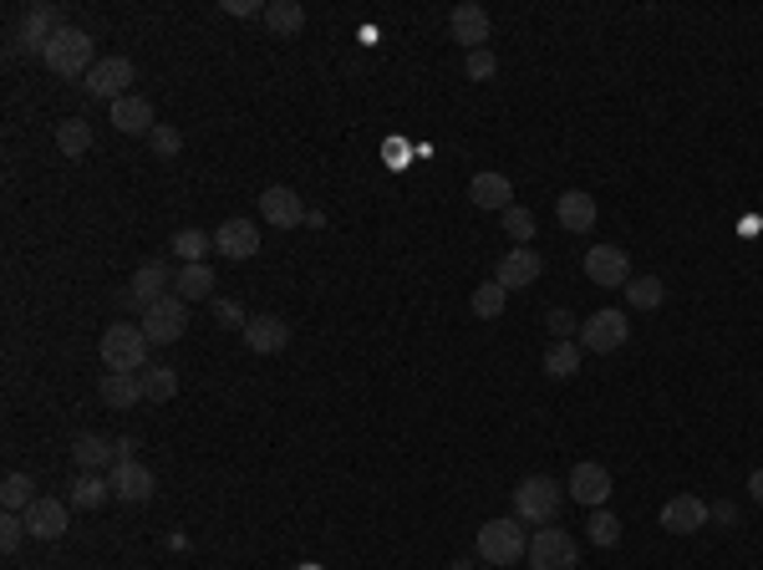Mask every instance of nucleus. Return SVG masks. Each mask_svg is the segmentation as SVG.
Masks as SVG:
<instances>
[{"label": "nucleus", "instance_id": "obj_1", "mask_svg": "<svg viewBox=\"0 0 763 570\" xmlns=\"http://www.w3.org/2000/svg\"><path fill=\"white\" fill-rule=\"evenodd\" d=\"M42 61L57 77H87L92 67H97V42H92L87 31L67 26V31H57V36H51V46H46Z\"/></svg>", "mask_w": 763, "mask_h": 570}, {"label": "nucleus", "instance_id": "obj_2", "mask_svg": "<svg viewBox=\"0 0 763 570\" xmlns=\"http://www.w3.org/2000/svg\"><path fill=\"white\" fill-rule=\"evenodd\" d=\"M560 479H550V474H529L519 489H514V520L519 525H550L560 514Z\"/></svg>", "mask_w": 763, "mask_h": 570}, {"label": "nucleus", "instance_id": "obj_3", "mask_svg": "<svg viewBox=\"0 0 763 570\" xmlns=\"http://www.w3.org/2000/svg\"><path fill=\"white\" fill-rule=\"evenodd\" d=\"M148 347L153 341L143 337V326H128V322H113L103 331V367L107 372H143L148 367Z\"/></svg>", "mask_w": 763, "mask_h": 570}, {"label": "nucleus", "instance_id": "obj_4", "mask_svg": "<svg viewBox=\"0 0 763 570\" xmlns=\"http://www.w3.org/2000/svg\"><path fill=\"white\" fill-rule=\"evenodd\" d=\"M529 550V540H525V530H519V520H489L484 530H479V560L484 566H514V560L525 556Z\"/></svg>", "mask_w": 763, "mask_h": 570}, {"label": "nucleus", "instance_id": "obj_5", "mask_svg": "<svg viewBox=\"0 0 763 570\" xmlns=\"http://www.w3.org/2000/svg\"><path fill=\"white\" fill-rule=\"evenodd\" d=\"M57 31H67L61 5H31L21 15V31H15V57H46V46H51Z\"/></svg>", "mask_w": 763, "mask_h": 570}, {"label": "nucleus", "instance_id": "obj_6", "mask_svg": "<svg viewBox=\"0 0 763 570\" xmlns=\"http://www.w3.org/2000/svg\"><path fill=\"white\" fill-rule=\"evenodd\" d=\"M626 337H632L626 311H596V316H586V322H580V331H575L580 351H596V357H606V351H621V347H626Z\"/></svg>", "mask_w": 763, "mask_h": 570}, {"label": "nucleus", "instance_id": "obj_7", "mask_svg": "<svg viewBox=\"0 0 763 570\" xmlns=\"http://www.w3.org/2000/svg\"><path fill=\"white\" fill-rule=\"evenodd\" d=\"M529 570H575L580 566V550H575V540L565 535V530H535L529 535V550H525Z\"/></svg>", "mask_w": 763, "mask_h": 570}, {"label": "nucleus", "instance_id": "obj_8", "mask_svg": "<svg viewBox=\"0 0 763 570\" xmlns=\"http://www.w3.org/2000/svg\"><path fill=\"white\" fill-rule=\"evenodd\" d=\"M138 326H143V337L153 341V347H168V341H178L184 337V326H189V301H178L174 291L159 295V301L143 311V322Z\"/></svg>", "mask_w": 763, "mask_h": 570}, {"label": "nucleus", "instance_id": "obj_9", "mask_svg": "<svg viewBox=\"0 0 763 570\" xmlns=\"http://www.w3.org/2000/svg\"><path fill=\"white\" fill-rule=\"evenodd\" d=\"M586 276H590V286L626 291V280H632V255H626L621 245H590L586 249Z\"/></svg>", "mask_w": 763, "mask_h": 570}, {"label": "nucleus", "instance_id": "obj_10", "mask_svg": "<svg viewBox=\"0 0 763 570\" xmlns=\"http://www.w3.org/2000/svg\"><path fill=\"white\" fill-rule=\"evenodd\" d=\"M565 495L575 504H586V510H606V499H611V468L606 464H575L571 479H565Z\"/></svg>", "mask_w": 763, "mask_h": 570}, {"label": "nucleus", "instance_id": "obj_11", "mask_svg": "<svg viewBox=\"0 0 763 570\" xmlns=\"http://www.w3.org/2000/svg\"><path fill=\"white\" fill-rule=\"evenodd\" d=\"M132 82H138V67H132L128 57H103L87 72V92H92V97H103V103H118V97H128Z\"/></svg>", "mask_w": 763, "mask_h": 570}, {"label": "nucleus", "instance_id": "obj_12", "mask_svg": "<svg viewBox=\"0 0 763 570\" xmlns=\"http://www.w3.org/2000/svg\"><path fill=\"white\" fill-rule=\"evenodd\" d=\"M153 489H159V479H153V468H148L143 458H118V464H113V495H118L122 504H148Z\"/></svg>", "mask_w": 763, "mask_h": 570}, {"label": "nucleus", "instance_id": "obj_13", "mask_svg": "<svg viewBox=\"0 0 763 570\" xmlns=\"http://www.w3.org/2000/svg\"><path fill=\"white\" fill-rule=\"evenodd\" d=\"M260 214H265V224H275V230H295V224H306L310 209L301 205V194H295V189L270 184V189L260 194Z\"/></svg>", "mask_w": 763, "mask_h": 570}, {"label": "nucleus", "instance_id": "obj_14", "mask_svg": "<svg viewBox=\"0 0 763 570\" xmlns=\"http://www.w3.org/2000/svg\"><path fill=\"white\" fill-rule=\"evenodd\" d=\"M163 286H174V270H168V265H163V260L138 265V270H132V280H128V306L132 311H148L153 301H159V295H168Z\"/></svg>", "mask_w": 763, "mask_h": 570}, {"label": "nucleus", "instance_id": "obj_15", "mask_svg": "<svg viewBox=\"0 0 763 570\" xmlns=\"http://www.w3.org/2000/svg\"><path fill=\"white\" fill-rule=\"evenodd\" d=\"M214 249H220L224 260H255L260 255V230H255L250 220H224L220 230H214Z\"/></svg>", "mask_w": 763, "mask_h": 570}, {"label": "nucleus", "instance_id": "obj_16", "mask_svg": "<svg viewBox=\"0 0 763 570\" xmlns=\"http://www.w3.org/2000/svg\"><path fill=\"white\" fill-rule=\"evenodd\" d=\"M707 520H713V514H707V504L697 495H677L661 504V530H667V535H697Z\"/></svg>", "mask_w": 763, "mask_h": 570}, {"label": "nucleus", "instance_id": "obj_17", "mask_svg": "<svg viewBox=\"0 0 763 570\" xmlns=\"http://www.w3.org/2000/svg\"><path fill=\"white\" fill-rule=\"evenodd\" d=\"M540 270H544V260L535 255V249H529V245H514L509 255L500 260L494 280H500L504 291H525V286H535V280H540Z\"/></svg>", "mask_w": 763, "mask_h": 570}, {"label": "nucleus", "instance_id": "obj_18", "mask_svg": "<svg viewBox=\"0 0 763 570\" xmlns=\"http://www.w3.org/2000/svg\"><path fill=\"white\" fill-rule=\"evenodd\" d=\"M448 31H454L458 46L484 51V42H489V11H484V5H473V0H463V5H454V15H448Z\"/></svg>", "mask_w": 763, "mask_h": 570}, {"label": "nucleus", "instance_id": "obj_19", "mask_svg": "<svg viewBox=\"0 0 763 570\" xmlns=\"http://www.w3.org/2000/svg\"><path fill=\"white\" fill-rule=\"evenodd\" d=\"M239 337H245V347H250L255 357H275V351L291 347V326L280 322V316H250V326H245Z\"/></svg>", "mask_w": 763, "mask_h": 570}, {"label": "nucleus", "instance_id": "obj_20", "mask_svg": "<svg viewBox=\"0 0 763 570\" xmlns=\"http://www.w3.org/2000/svg\"><path fill=\"white\" fill-rule=\"evenodd\" d=\"M26 535L31 540H61L67 535V499H36L26 510Z\"/></svg>", "mask_w": 763, "mask_h": 570}, {"label": "nucleus", "instance_id": "obj_21", "mask_svg": "<svg viewBox=\"0 0 763 570\" xmlns=\"http://www.w3.org/2000/svg\"><path fill=\"white\" fill-rule=\"evenodd\" d=\"M555 220H560V230L590 234V224H596V199H590L586 189H565L555 199Z\"/></svg>", "mask_w": 763, "mask_h": 570}, {"label": "nucleus", "instance_id": "obj_22", "mask_svg": "<svg viewBox=\"0 0 763 570\" xmlns=\"http://www.w3.org/2000/svg\"><path fill=\"white\" fill-rule=\"evenodd\" d=\"M113 128L128 132V138H138V132H153V128H159V117H153V103H148V97H138V92L118 97V103H113Z\"/></svg>", "mask_w": 763, "mask_h": 570}, {"label": "nucleus", "instance_id": "obj_23", "mask_svg": "<svg viewBox=\"0 0 763 570\" xmlns=\"http://www.w3.org/2000/svg\"><path fill=\"white\" fill-rule=\"evenodd\" d=\"M72 464L82 468V474L113 468V464H118V443L103 439V433H82V439H72Z\"/></svg>", "mask_w": 763, "mask_h": 570}, {"label": "nucleus", "instance_id": "obj_24", "mask_svg": "<svg viewBox=\"0 0 763 570\" xmlns=\"http://www.w3.org/2000/svg\"><path fill=\"white\" fill-rule=\"evenodd\" d=\"M469 199L479 209H509L514 205V184L504 174H494V168H489V174H473V184H469Z\"/></svg>", "mask_w": 763, "mask_h": 570}, {"label": "nucleus", "instance_id": "obj_25", "mask_svg": "<svg viewBox=\"0 0 763 570\" xmlns=\"http://www.w3.org/2000/svg\"><path fill=\"white\" fill-rule=\"evenodd\" d=\"M214 286H220V280H214V270H209V265H178V276H174V295L178 301H214Z\"/></svg>", "mask_w": 763, "mask_h": 570}, {"label": "nucleus", "instance_id": "obj_26", "mask_svg": "<svg viewBox=\"0 0 763 570\" xmlns=\"http://www.w3.org/2000/svg\"><path fill=\"white\" fill-rule=\"evenodd\" d=\"M103 403L107 408H118V412L138 408V403H143V377H138V372H107L103 377Z\"/></svg>", "mask_w": 763, "mask_h": 570}, {"label": "nucleus", "instance_id": "obj_27", "mask_svg": "<svg viewBox=\"0 0 763 570\" xmlns=\"http://www.w3.org/2000/svg\"><path fill=\"white\" fill-rule=\"evenodd\" d=\"M113 495V479H103V474H77L72 479V510H103Z\"/></svg>", "mask_w": 763, "mask_h": 570}, {"label": "nucleus", "instance_id": "obj_28", "mask_svg": "<svg viewBox=\"0 0 763 570\" xmlns=\"http://www.w3.org/2000/svg\"><path fill=\"white\" fill-rule=\"evenodd\" d=\"M260 21L275 31V36H301V31H306V5H295V0H270Z\"/></svg>", "mask_w": 763, "mask_h": 570}, {"label": "nucleus", "instance_id": "obj_29", "mask_svg": "<svg viewBox=\"0 0 763 570\" xmlns=\"http://www.w3.org/2000/svg\"><path fill=\"white\" fill-rule=\"evenodd\" d=\"M168 249H174L184 265H204V249H214V234H204L199 224H193V230H174Z\"/></svg>", "mask_w": 763, "mask_h": 570}, {"label": "nucleus", "instance_id": "obj_30", "mask_svg": "<svg viewBox=\"0 0 763 570\" xmlns=\"http://www.w3.org/2000/svg\"><path fill=\"white\" fill-rule=\"evenodd\" d=\"M575 372H580V341H555V347L544 351V377L565 382Z\"/></svg>", "mask_w": 763, "mask_h": 570}, {"label": "nucleus", "instance_id": "obj_31", "mask_svg": "<svg viewBox=\"0 0 763 570\" xmlns=\"http://www.w3.org/2000/svg\"><path fill=\"white\" fill-rule=\"evenodd\" d=\"M57 148L67 153V159H82V153L92 148L87 117H61V123H57Z\"/></svg>", "mask_w": 763, "mask_h": 570}, {"label": "nucleus", "instance_id": "obj_32", "mask_svg": "<svg viewBox=\"0 0 763 570\" xmlns=\"http://www.w3.org/2000/svg\"><path fill=\"white\" fill-rule=\"evenodd\" d=\"M138 377H143V397H148V403H174V397H178V372H174V367H143Z\"/></svg>", "mask_w": 763, "mask_h": 570}, {"label": "nucleus", "instance_id": "obj_33", "mask_svg": "<svg viewBox=\"0 0 763 570\" xmlns=\"http://www.w3.org/2000/svg\"><path fill=\"white\" fill-rule=\"evenodd\" d=\"M31 489H36L31 474H5V479H0V504H5V514H26L31 504H36Z\"/></svg>", "mask_w": 763, "mask_h": 570}, {"label": "nucleus", "instance_id": "obj_34", "mask_svg": "<svg viewBox=\"0 0 763 570\" xmlns=\"http://www.w3.org/2000/svg\"><path fill=\"white\" fill-rule=\"evenodd\" d=\"M626 301H632V311H657L667 301V286L657 276H632L626 280Z\"/></svg>", "mask_w": 763, "mask_h": 570}, {"label": "nucleus", "instance_id": "obj_35", "mask_svg": "<svg viewBox=\"0 0 763 570\" xmlns=\"http://www.w3.org/2000/svg\"><path fill=\"white\" fill-rule=\"evenodd\" d=\"M504 301H509V291H504L500 280H484V286H479V291H473V316H479V322H500L504 316Z\"/></svg>", "mask_w": 763, "mask_h": 570}, {"label": "nucleus", "instance_id": "obj_36", "mask_svg": "<svg viewBox=\"0 0 763 570\" xmlns=\"http://www.w3.org/2000/svg\"><path fill=\"white\" fill-rule=\"evenodd\" d=\"M590 545H601V550H611V545L621 540V520L611 510H590V525H586Z\"/></svg>", "mask_w": 763, "mask_h": 570}, {"label": "nucleus", "instance_id": "obj_37", "mask_svg": "<svg viewBox=\"0 0 763 570\" xmlns=\"http://www.w3.org/2000/svg\"><path fill=\"white\" fill-rule=\"evenodd\" d=\"M500 220H504V234H509L514 245H529V240H535V214H529L525 205H509Z\"/></svg>", "mask_w": 763, "mask_h": 570}, {"label": "nucleus", "instance_id": "obj_38", "mask_svg": "<svg viewBox=\"0 0 763 570\" xmlns=\"http://www.w3.org/2000/svg\"><path fill=\"white\" fill-rule=\"evenodd\" d=\"M148 143H153V153H159V159H178V153H184V132L168 128V123H159V128L148 132Z\"/></svg>", "mask_w": 763, "mask_h": 570}, {"label": "nucleus", "instance_id": "obj_39", "mask_svg": "<svg viewBox=\"0 0 763 570\" xmlns=\"http://www.w3.org/2000/svg\"><path fill=\"white\" fill-rule=\"evenodd\" d=\"M21 540H26V514H5V520H0V550H5V556H15V550H21Z\"/></svg>", "mask_w": 763, "mask_h": 570}, {"label": "nucleus", "instance_id": "obj_40", "mask_svg": "<svg viewBox=\"0 0 763 570\" xmlns=\"http://www.w3.org/2000/svg\"><path fill=\"white\" fill-rule=\"evenodd\" d=\"M214 322L224 326V331H245V326H250V316H245V306H239V301H224V295H214Z\"/></svg>", "mask_w": 763, "mask_h": 570}, {"label": "nucleus", "instance_id": "obj_41", "mask_svg": "<svg viewBox=\"0 0 763 570\" xmlns=\"http://www.w3.org/2000/svg\"><path fill=\"white\" fill-rule=\"evenodd\" d=\"M463 72H469L473 82H489V77L500 72V61H494V51H489V46H484V51H469V61H463Z\"/></svg>", "mask_w": 763, "mask_h": 570}, {"label": "nucleus", "instance_id": "obj_42", "mask_svg": "<svg viewBox=\"0 0 763 570\" xmlns=\"http://www.w3.org/2000/svg\"><path fill=\"white\" fill-rule=\"evenodd\" d=\"M544 326H550V337H555V341H571L575 331H580V322H575L571 311H550V316H544Z\"/></svg>", "mask_w": 763, "mask_h": 570}, {"label": "nucleus", "instance_id": "obj_43", "mask_svg": "<svg viewBox=\"0 0 763 570\" xmlns=\"http://www.w3.org/2000/svg\"><path fill=\"white\" fill-rule=\"evenodd\" d=\"M707 514H713L718 525H738V504H728V499H718V504H707Z\"/></svg>", "mask_w": 763, "mask_h": 570}, {"label": "nucleus", "instance_id": "obj_44", "mask_svg": "<svg viewBox=\"0 0 763 570\" xmlns=\"http://www.w3.org/2000/svg\"><path fill=\"white\" fill-rule=\"evenodd\" d=\"M224 11L230 15H265V5H255V0H224Z\"/></svg>", "mask_w": 763, "mask_h": 570}, {"label": "nucleus", "instance_id": "obj_45", "mask_svg": "<svg viewBox=\"0 0 763 570\" xmlns=\"http://www.w3.org/2000/svg\"><path fill=\"white\" fill-rule=\"evenodd\" d=\"M749 499H753V504H763V468H753V474H749Z\"/></svg>", "mask_w": 763, "mask_h": 570}, {"label": "nucleus", "instance_id": "obj_46", "mask_svg": "<svg viewBox=\"0 0 763 570\" xmlns=\"http://www.w3.org/2000/svg\"><path fill=\"white\" fill-rule=\"evenodd\" d=\"M118 458H138V439H132V433H128V439H118Z\"/></svg>", "mask_w": 763, "mask_h": 570}, {"label": "nucleus", "instance_id": "obj_47", "mask_svg": "<svg viewBox=\"0 0 763 570\" xmlns=\"http://www.w3.org/2000/svg\"><path fill=\"white\" fill-rule=\"evenodd\" d=\"M448 570H473V566H469V560H454V566H448Z\"/></svg>", "mask_w": 763, "mask_h": 570}]
</instances>
